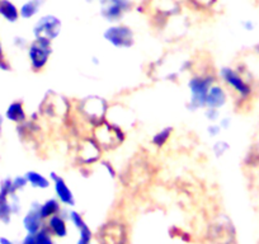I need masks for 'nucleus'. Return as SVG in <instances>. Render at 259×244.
Masks as SVG:
<instances>
[{"mask_svg": "<svg viewBox=\"0 0 259 244\" xmlns=\"http://www.w3.org/2000/svg\"><path fill=\"white\" fill-rule=\"evenodd\" d=\"M60 213H61V202L57 198L52 197L45 201L44 204H39V214L44 220H47L51 216L57 215Z\"/></svg>", "mask_w": 259, "mask_h": 244, "instance_id": "4be33fe9", "label": "nucleus"}, {"mask_svg": "<svg viewBox=\"0 0 259 244\" xmlns=\"http://www.w3.org/2000/svg\"><path fill=\"white\" fill-rule=\"evenodd\" d=\"M4 117L8 119L12 124H23L24 121L28 119V114L26 112V107L22 101H13L8 107H7L6 112H4Z\"/></svg>", "mask_w": 259, "mask_h": 244, "instance_id": "a211bd4d", "label": "nucleus"}, {"mask_svg": "<svg viewBox=\"0 0 259 244\" xmlns=\"http://www.w3.org/2000/svg\"><path fill=\"white\" fill-rule=\"evenodd\" d=\"M34 240H36V244H55L52 234L47 230L46 226L34 234Z\"/></svg>", "mask_w": 259, "mask_h": 244, "instance_id": "bb28decb", "label": "nucleus"}, {"mask_svg": "<svg viewBox=\"0 0 259 244\" xmlns=\"http://www.w3.org/2000/svg\"><path fill=\"white\" fill-rule=\"evenodd\" d=\"M45 0H28L19 8V14L23 19H32L39 13L41 8L44 7Z\"/></svg>", "mask_w": 259, "mask_h": 244, "instance_id": "5701e85b", "label": "nucleus"}, {"mask_svg": "<svg viewBox=\"0 0 259 244\" xmlns=\"http://www.w3.org/2000/svg\"><path fill=\"white\" fill-rule=\"evenodd\" d=\"M174 129L171 126H165V128L160 129L159 131H156L153 136H151V145H154L155 148L161 149L168 144L169 139L171 138V134H173Z\"/></svg>", "mask_w": 259, "mask_h": 244, "instance_id": "393cba45", "label": "nucleus"}, {"mask_svg": "<svg viewBox=\"0 0 259 244\" xmlns=\"http://www.w3.org/2000/svg\"><path fill=\"white\" fill-rule=\"evenodd\" d=\"M44 219L39 214V202H33L23 218V228L27 234H36L44 228Z\"/></svg>", "mask_w": 259, "mask_h": 244, "instance_id": "dca6fc26", "label": "nucleus"}, {"mask_svg": "<svg viewBox=\"0 0 259 244\" xmlns=\"http://www.w3.org/2000/svg\"><path fill=\"white\" fill-rule=\"evenodd\" d=\"M99 13L104 21L114 24L122 21L127 13L134 9L131 0H99Z\"/></svg>", "mask_w": 259, "mask_h": 244, "instance_id": "9d476101", "label": "nucleus"}, {"mask_svg": "<svg viewBox=\"0 0 259 244\" xmlns=\"http://www.w3.org/2000/svg\"><path fill=\"white\" fill-rule=\"evenodd\" d=\"M203 116H205V118L207 119L208 122H218L219 119L221 118L220 109L206 107V108L203 109Z\"/></svg>", "mask_w": 259, "mask_h": 244, "instance_id": "c85d7f7f", "label": "nucleus"}, {"mask_svg": "<svg viewBox=\"0 0 259 244\" xmlns=\"http://www.w3.org/2000/svg\"><path fill=\"white\" fill-rule=\"evenodd\" d=\"M14 45H16V47H18L19 50H27V47H28L29 42L27 41L24 37H21V36H17L14 37Z\"/></svg>", "mask_w": 259, "mask_h": 244, "instance_id": "72a5a7b5", "label": "nucleus"}, {"mask_svg": "<svg viewBox=\"0 0 259 244\" xmlns=\"http://www.w3.org/2000/svg\"><path fill=\"white\" fill-rule=\"evenodd\" d=\"M219 79L228 87L238 98L239 103H248L254 96V88L250 79L246 78L245 71L233 66H223L218 73Z\"/></svg>", "mask_w": 259, "mask_h": 244, "instance_id": "f03ea898", "label": "nucleus"}, {"mask_svg": "<svg viewBox=\"0 0 259 244\" xmlns=\"http://www.w3.org/2000/svg\"><path fill=\"white\" fill-rule=\"evenodd\" d=\"M103 38L114 49H131L135 45V32L126 24L114 23L104 29Z\"/></svg>", "mask_w": 259, "mask_h": 244, "instance_id": "1a4fd4ad", "label": "nucleus"}, {"mask_svg": "<svg viewBox=\"0 0 259 244\" xmlns=\"http://www.w3.org/2000/svg\"><path fill=\"white\" fill-rule=\"evenodd\" d=\"M219 76L213 74L212 71H201V73H194L189 78L188 91H189V101L187 103V108L191 112H196L198 109L206 108V97H207L208 89L211 86L218 83Z\"/></svg>", "mask_w": 259, "mask_h": 244, "instance_id": "f257e3e1", "label": "nucleus"}, {"mask_svg": "<svg viewBox=\"0 0 259 244\" xmlns=\"http://www.w3.org/2000/svg\"><path fill=\"white\" fill-rule=\"evenodd\" d=\"M219 124H220V126H221V129H223V131L224 130H229V129H230V126H231V118L230 117H228V116H225V117H221L220 119H219Z\"/></svg>", "mask_w": 259, "mask_h": 244, "instance_id": "f704fd0d", "label": "nucleus"}, {"mask_svg": "<svg viewBox=\"0 0 259 244\" xmlns=\"http://www.w3.org/2000/svg\"><path fill=\"white\" fill-rule=\"evenodd\" d=\"M69 219H70V221L73 223V225L75 226L79 233V238L76 244H92L93 233H92L91 228L85 223L83 216L79 213H76V211H70L69 213Z\"/></svg>", "mask_w": 259, "mask_h": 244, "instance_id": "f3484780", "label": "nucleus"}, {"mask_svg": "<svg viewBox=\"0 0 259 244\" xmlns=\"http://www.w3.org/2000/svg\"><path fill=\"white\" fill-rule=\"evenodd\" d=\"M96 238L98 244H127L128 234L122 221L109 220L99 226Z\"/></svg>", "mask_w": 259, "mask_h": 244, "instance_id": "6e6552de", "label": "nucleus"}, {"mask_svg": "<svg viewBox=\"0 0 259 244\" xmlns=\"http://www.w3.org/2000/svg\"><path fill=\"white\" fill-rule=\"evenodd\" d=\"M13 181V187L16 190V192H19V191L24 190V188L28 186V182H27L26 176H17L14 178H12Z\"/></svg>", "mask_w": 259, "mask_h": 244, "instance_id": "c756f323", "label": "nucleus"}, {"mask_svg": "<svg viewBox=\"0 0 259 244\" xmlns=\"http://www.w3.org/2000/svg\"><path fill=\"white\" fill-rule=\"evenodd\" d=\"M24 176H26L27 182L31 187L37 188V190H47V188L51 187V179L45 174L39 173V172L27 171Z\"/></svg>", "mask_w": 259, "mask_h": 244, "instance_id": "aec40b11", "label": "nucleus"}, {"mask_svg": "<svg viewBox=\"0 0 259 244\" xmlns=\"http://www.w3.org/2000/svg\"><path fill=\"white\" fill-rule=\"evenodd\" d=\"M21 244H36V240H34V234H26V236H24Z\"/></svg>", "mask_w": 259, "mask_h": 244, "instance_id": "c9c22d12", "label": "nucleus"}, {"mask_svg": "<svg viewBox=\"0 0 259 244\" xmlns=\"http://www.w3.org/2000/svg\"><path fill=\"white\" fill-rule=\"evenodd\" d=\"M206 131H207V135L210 136V138H218V136L223 133V129H221L219 122H210L207 129H206Z\"/></svg>", "mask_w": 259, "mask_h": 244, "instance_id": "7c9ffc66", "label": "nucleus"}, {"mask_svg": "<svg viewBox=\"0 0 259 244\" xmlns=\"http://www.w3.org/2000/svg\"><path fill=\"white\" fill-rule=\"evenodd\" d=\"M243 164L249 169H256L259 168V143L250 144L246 150L245 155H244Z\"/></svg>", "mask_w": 259, "mask_h": 244, "instance_id": "b1692460", "label": "nucleus"}, {"mask_svg": "<svg viewBox=\"0 0 259 244\" xmlns=\"http://www.w3.org/2000/svg\"><path fill=\"white\" fill-rule=\"evenodd\" d=\"M241 26H243V28L245 29L246 32H251L254 29V23L251 21H244L243 23H241Z\"/></svg>", "mask_w": 259, "mask_h": 244, "instance_id": "e433bc0d", "label": "nucleus"}, {"mask_svg": "<svg viewBox=\"0 0 259 244\" xmlns=\"http://www.w3.org/2000/svg\"><path fill=\"white\" fill-rule=\"evenodd\" d=\"M102 149L92 135L80 139L76 146L75 158L81 167H91L99 163L102 158Z\"/></svg>", "mask_w": 259, "mask_h": 244, "instance_id": "9b49d317", "label": "nucleus"}, {"mask_svg": "<svg viewBox=\"0 0 259 244\" xmlns=\"http://www.w3.org/2000/svg\"><path fill=\"white\" fill-rule=\"evenodd\" d=\"M187 3L196 11H211L218 3V0H186Z\"/></svg>", "mask_w": 259, "mask_h": 244, "instance_id": "a878e982", "label": "nucleus"}, {"mask_svg": "<svg viewBox=\"0 0 259 244\" xmlns=\"http://www.w3.org/2000/svg\"><path fill=\"white\" fill-rule=\"evenodd\" d=\"M91 60H92V64H93L94 66H98L99 64H101V59H99L98 56H96V55H93Z\"/></svg>", "mask_w": 259, "mask_h": 244, "instance_id": "4c0bfd02", "label": "nucleus"}, {"mask_svg": "<svg viewBox=\"0 0 259 244\" xmlns=\"http://www.w3.org/2000/svg\"><path fill=\"white\" fill-rule=\"evenodd\" d=\"M208 236L213 244H236V230L226 215H219L208 228Z\"/></svg>", "mask_w": 259, "mask_h": 244, "instance_id": "0eeeda50", "label": "nucleus"}, {"mask_svg": "<svg viewBox=\"0 0 259 244\" xmlns=\"http://www.w3.org/2000/svg\"><path fill=\"white\" fill-rule=\"evenodd\" d=\"M91 135L93 136L94 140L98 143L103 151L114 150V149L119 148L126 140V134H124L123 129L107 121V119L93 128Z\"/></svg>", "mask_w": 259, "mask_h": 244, "instance_id": "20e7f679", "label": "nucleus"}, {"mask_svg": "<svg viewBox=\"0 0 259 244\" xmlns=\"http://www.w3.org/2000/svg\"><path fill=\"white\" fill-rule=\"evenodd\" d=\"M258 244H259V241H258Z\"/></svg>", "mask_w": 259, "mask_h": 244, "instance_id": "37998d69", "label": "nucleus"}, {"mask_svg": "<svg viewBox=\"0 0 259 244\" xmlns=\"http://www.w3.org/2000/svg\"><path fill=\"white\" fill-rule=\"evenodd\" d=\"M61 29V19L54 14H46V16H42L41 18H38V21L34 23L32 33H33L34 38H42L54 42L60 36Z\"/></svg>", "mask_w": 259, "mask_h": 244, "instance_id": "f8f14e48", "label": "nucleus"}, {"mask_svg": "<svg viewBox=\"0 0 259 244\" xmlns=\"http://www.w3.org/2000/svg\"><path fill=\"white\" fill-rule=\"evenodd\" d=\"M253 51H254V52H255V54H256V55H259V42H258V44H256V45H255V46H254V47H253Z\"/></svg>", "mask_w": 259, "mask_h": 244, "instance_id": "a19ab883", "label": "nucleus"}, {"mask_svg": "<svg viewBox=\"0 0 259 244\" xmlns=\"http://www.w3.org/2000/svg\"><path fill=\"white\" fill-rule=\"evenodd\" d=\"M51 179V185L54 187L56 198L65 206H74L75 205V196H74L73 190L68 185V182L65 181L62 176H60L56 172H51L49 176Z\"/></svg>", "mask_w": 259, "mask_h": 244, "instance_id": "4468645a", "label": "nucleus"}, {"mask_svg": "<svg viewBox=\"0 0 259 244\" xmlns=\"http://www.w3.org/2000/svg\"><path fill=\"white\" fill-rule=\"evenodd\" d=\"M228 99L229 94L225 86H224V84L215 83L213 86H211L210 89H208L207 97H206V107L221 109L223 107L226 106Z\"/></svg>", "mask_w": 259, "mask_h": 244, "instance_id": "2eb2a0df", "label": "nucleus"}, {"mask_svg": "<svg viewBox=\"0 0 259 244\" xmlns=\"http://www.w3.org/2000/svg\"><path fill=\"white\" fill-rule=\"evenodd\" d=\"M46 228L52 234V236H56V238H65L68 235V224L61 214L47 219Z\"/></svg>", "mask_w": 259, "mask_h": 244, "instance_id": "6ab92c4d", "label": "nucleus"}, {"mask_svg": "<svg viewBox=\"0 0 259 244\" xmlns=\"http://www.w3.org/2000/svg\"><path fill=\"white\" fill-rule=\"evenodd\" d=\"M14 193L18 192L14 190L12 178L8 177L0 182V221L4 224L11 223L12 216L14 215L11 201V196Z\"/></svg>", "mask_w": 259, "mask_h": 244, "instance_id": "ddd939ff", "label": "nucleus"}, {"mask_svg": "<svg viewBox=\"0 0 259 244\" xmlns=\"http://www.w3.org/2000/svg\"><path fill=\"white\" fill-rule=\"evenodd\" d=\"M99 164H101L102 168H103L104 171L108 173L109 177H112V178H117V177H118V173H117L116 168H114L113 164H112L111 161L102 160V159H101V160H99Z\"/></svg>", "mask_w": 259, "mask_h": 244, "instance_id": "2f4dec72", "label": "nucleus"}, {"mask_svg": "<svg viewBox=\"0 0 259 244\" xmlns=\"http://www.w3.org/2000/svg\"><path fill=\"white\" fill-rule=\"evenodd\" d=\"M0 2H2V0H0Z\"/></svg>", "mask_w": 259, "mask_h": 244, "instance_id": "c03bdc74", "label": "nucleus"}, {"mask_svg": "<svg viewBox=\"0 0 259 244\" xmlns=\"http://www.w3.org/2000/svg\"><path fill=\"white\" fill-rule=\"evenodd\" d=\"M0 16L9 23H16L21 18L19 9L17 8L16 4L12 3L11 0H2L0 2Z\"/></svg>", "mask_w": 259, "mask_h": 244, "instance_id": "412c9836", "label": "nucleus"}, {"mask_svg": "<svg viewBox=\"0 0 259 244\" xmlns=\"http://www.w3.org/2000/svg\"><path fill=\"white\" fill-rule=\"evenodd\" d=\"M230 149V144L225 140H218L213 143L212 145V153L216 158H221V156L225 155L226 153Z\"/></svg>", "mask_w": 259, "mask_h": 244, "instance_id": "cd10ccee", "label": "nucleus"}, {"mask_svg": "<svg viewBox=\"0 0 259 244\" xmlns=\"http://www.w3.org/2000/svg\"><path fill=\"white\" fill-rule=\"evenodd\" d=\"M70 112L71 103L69 99L54 91H47L39 106V113L51 119H66L70 116Z\"/></svg>", "mask_w": 259, "mask_h": 244, "instance_id": "39448f33", "label": "nucleus"}, {"mask_svg": "<svg viewBox=\"0 0 259 244\" xmlns=\"http://www.w3.org/2000/svg\"><path fill=\"white\" fill-rule=\"evenodd\" d=\"M54 49L52 42L42 38H33L27 47V56H28L29 66L34 73H41L45 70L51 57Z\"/></svg>", "mask_w": 259, "mask_h": 244, "instance_id": "423d86ee", "label": "nucleus"}, {"mask_svg": "<svg viewBox=\"0 0 259 244\" xmlns=\"http://www.w3.org/2000/svg\"><path fill=\"white\" fill-rule=\"evenodd\" d=\"M87 2H88V3H93L94 0H87Z\"/></svg>", "mask_w": 259, "mask_h": 244, "instance_id": "79ce46f5", "label": "nucleus"}, {"mask_svg": "<svg viewBox=\"0 0 259 244\" xmlns=\"http://www.w3.org/2000/svg\"><path fill=\"white\" fill-rule=\"evenodd\" d=\"M108 107L109 103L103 97L88 96L76 103V112L93 130V128L99 125L101 122L106 121Z\"/></svg>", "mask_w": 259, "mask_h": 244, "instance_id": "7ed1b4c3", "label": "nucleus"}, {"mask_svg": "<svg viewBox=\"0 0 259 244\" xmlns=\"http://www.w3.org/2000/svg\"><path fill=\"white\" fill-rule=\"evenodd\" d=\"M0 244H14V243L11 240V239L6 238V236H2V238H0Z\"/></svg>", "mask_w": 259, "mask_h": 244, "instance_id": "ea45409f", "label": "nucleus"}, {"mask_svg": "<svg viewBox=\"0 0 259 244\" xmlns=\"http://www.w3.org/2000/svg\"><path fill=\"white\" fill-rule=\"evenodd\" d=\"M4 118L6 117L2 114V112H0V136H2V134H3V128H4Z\"/></svg>", "mask_w": 259, "mask_h": 244, "instance_id": "58836bf2", "label": "nucleus"}, {"mask_svg": "<svg viewBox=\"0 0 259 244\" xmlns=\"http://www.w3.org/2000/svg\"><path fill=\"white\" fill-rule=\"evenodd\" d=\"M0 70L3 71H9L11 70V64L7 60L6 54H4L3 45H2V39H0Z\"/></svg>", "mask_w": 259, "mask_h": 244, "instance_id": "473e14b6", "label": "nucleus"}]
</instances>
